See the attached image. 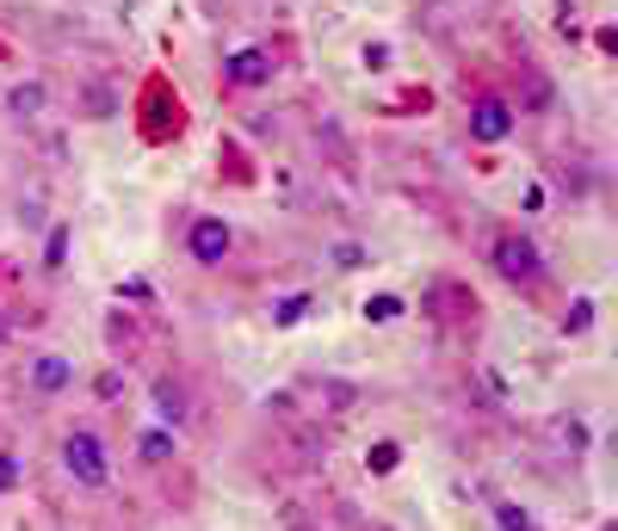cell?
<instances>
[{"label":"cell","instance_id":"18","mask_svg":"<svg viewBox=\"0 0 618 531\" xmlns=\"http://www.w3.org/2000/svg\"><path fill=\"white\" fill-rule=\"evenodd\" d=\"M396 457H403V452H396V445L384 439V445H371V457H366V464H371V476H390V470H396Z\"/></svg>","mask_w":618,"mask_h":531},{"label":"cell","instance_id":"11","mask_svg":"<svg viewBox=\"0 0 618 531\" xmlns=\"http://www.w3.org/2000/svg\"><path fill=\"white\" fill-rule=\"evenodd\" d=\"M403 297H396V291H378V297H366V322L371 328H390V322H403Z\"/></svg>","mask_w":618,"mask_h":531},{"label":"cell","instance_id":"23","mask_svg":"<svg viewBox=\"0 0 618 531\" xmlns=\"http://www.w3.org/2000/svg\"><path fill=\"white\" fill-rule=\"evenodd\" d=\"M13 328H20V316H7V309H0V346L13 341Z\"/></svg>","mask_w":618,"mask_h":531},{"label":"cell","instance_id":"3","mask_svg":"<svg viewBox=\"0 0 618 531\" xmlns=\"http://www.w3.org/2000/svg\"><path fill=\"white\" fill-rule=\"evenodd\" d=\"M235 254V223L230 217H217V210H193V223H186V260L217 272V266Z\"/></svg>","mask_w":618,"mask_h":531},{"label":"cell","instance_id":"2","mask_svg":"<svg viewBox=\"0 0 618 531\" xmlns=\"http://www.w3.org/2000/svg\"><path fill=\"white\" fill-rule=\"evenodd\" d=\"M489 266H495L514 291H539L544 285V247L532 242L526 229H502V235L489 242Z\"/></svg>","mask_w":618,"mask_h":531},{"label":"cell","instance_id":"14","mask_svg":"<svg viewBox=\"0 0 618 531\" xmlns=\"http://www.w3.org/2000/svg\"><path fill=\"white\" fill-rule=\"evenodd\" d=\"M594 316H600V304H594V297H576V304H569V309H563V334H588V328H594Z\"/></svg>","mask_w":618,"mask_h":531},{"label":"cell","instance_id":"8","mask_svg":"<svg viewBox=\"0 0 618 531\" xmlns=\"http://www.w3.org/2000/svg\"><path fill=\"white\" fill-rule=\"evenodd\" d=\"M50 112V81H13V87H7V118H13V124H38V118Z\"/></svg>","mask_w":618,"mask_h":531},{"label":"cell","instance_id":"5","mask_svg":"<svg viewBox=\"0 0 618 531\" xmlns=\"http://www.w3.org/2000/svg\"><path fill=\"white\" fill-rule=\"evenodd\" d=\"M272 75H279V62L260 44H248V50H235L223 62V87H235V94H260V87H272Z\"/></svg>","mask_w":618,"mask_h":531},{"label":"cell","instance_id":"10","mask_svg":"<svg viewBox=\"0 0 618 531\" xmlns=\"http://www.w3.org/2000/svg\"><path fill=\"white\" fill-rule=\"evenodd\" d=\"M136 457H143L149 470H168L180 457V433L174 427H143V433H136Z\"/></svg>","mask_w":618,"mask_h":531},{"label":"cell","instance_id":"17","mask_svg":"<svg viewBox=\"0 0 618 531\" xmlns=\"http://www.w3.org/2000/svg\"><path fill=\"white\" fill-rule=\"evenodd\" d=\"M557 445H569V452H588V427H581L576 415L557 420Z\"/></svg>","mask_w":618,"mask_h":531},{"label":"cell","instance_id":"6","mask_svg":"<svg viewBox=\"0 0 618 531\" xmlns=\"http://www.w3.org/2000/svg\"><path fill=\"white\" fill-rule=\"evenodd\" d=\"M25 383H32V396H69L75 390V359L69 353H38L25 365Z\"/></svg>","mask_w":618,"mask_h":531},{"label":"cell","instance_id":"22","mask_svg":"<svg viewBox=\"0 0 618 531\" xmlns=\"http://www.w3.org/2000/svg\"><path fill=\"white\" fill-rule=\"evenodd\" d=\"M390 62V44H366V69H384Z\"/></svg>","mask_w":618,"mask_h":531},{"label":"cell","instance_id":"4","mask_svg":"<svg viewBox=\"0 0 618 531\" xmlns=\"http://www.w3.org/2000/svg\"><path fill=\"white\" fill-rule=\"evenodd\" d=\"M464 131H470V143H483V149H502L507 136L520 131V118H514L507 94H477L470 112H464Z\"/></svg>","mask_w":618,"mask_h":531},{"label":"cell","instance_id":"13","mask_svg":"<svg viewBox=\"0 0 618 531\" xmlns=\"http://www.w3.org/2000/svg\"><path fill=\"white\" fill-rule=\"evenodd\" d=\"M329 266H334V272H366L371 254L359 242H329Z\"/></svg>","mask_w":618,"mask_h":531},{"label":"cell","instance_id":"19","mask_svg":"<svg viewBox=\"0 0 618 531\" xmlns=\"http://www.w3.org/2000/svg\"><path fill=\"white\" fill-rule=\"evenodd\" d=\"M13 489H20V457L0 452V494H13Z\"/></svg>","mask_w":618,"mask_h":531},{"label":"cell","instance_id":"21","mask_svg":"<svg viewBox=\"0 0 618 531\" xmlns=\"http://www.w3.org/2000/svg\"><path fill=\"white\" fill-rule=\"evenodd\" d=\"M20 223L25 229H44V205H38V198H25V205H20Z\"/></svg>","mask_w":618,"mask_h":531},{"label":"cell","instance_id":"20","mask_svg":"<svg viewBox=\"0 0 618 531\" xmlns=\"http://www.w3.org/2000/svg\"><path fill=\"white\" fill-rule=\"evenodd\" d=\"M87 112L106 118V112H112V94H106V87H87Z\"/></svg>","mask_w":618,"mask_h":531},{"label":"cell","instance_id":"15","mask_svg":"<svg viewBox=\"0 0 618 531\" xmlns=\"http://www.w3.org/2000/svg\"><path fill=\"white\" fill-rule=\"evenodd\" d=\"M69 242H75V229H69V223L50 229V242H44V272H62V260H69Z\"/></svg>","mask_w":618,"mask_h":531},{"label":"cell","instance_id":"1","mask_svg":"<svg viewBox=\"0 0 618 531\" xmlns=\"http://www.w3.org/2000/svg\"><path fill=\"white\" fill-rule=\"evenodd\" d=\"M57 457H62V476H69L75 489H87V494L112 489V445H106L99 427H69Z\"/></svg>","mask_w":618,"mask_h":531},{"label":"cell","instance_id":"12","mask_svg":"<svg viewBox=\"0 0 618 531\" xmlns=\"http://www.w3.org/2000/svg\"><path fill=\"white\" fill-rule=\"evenodd\" d=\"M495 531H539V519L526 501H495Z\"/></svg>","mask_w":618,"mask_h":531},{"label":"cell","instance_id":"7","mask_svg":"<svg viewBox=\"0 0 618 531\" xmlns=\"http://www.w3.org/2000/svg\"><path fill=\"white\" fill-rule=\"evenodd\" d=\"M149 408H154V427H186V415H193V402H186V383L180 378H168V371H161V378L149 383Z\"/></svg>","mask_w":618,"mask_h":531},{"label":"cell","instance_id":"16","mask_svg":"<svg viewBox=\"0 0 618 531\" xmlns=\"http://www.w3.org/2000/svg\"><path fill=\"white\" fill-rule=\"evenodd\" d=\"M309 316V297L304 291H297V297H279V304H272V328H297Z\"/></svg>","mask_w":618,"mask_h":531},{"label":"cell","instance_id":"9","mask_svg":"<svg viewBox=\"0 0 618 531\" xmlns=\"http://www.w3.org/2000/svg\"><path fill=\"white\" fill-rule=\"evenodd\" d=\"M507 106H514V118H544L551 106H557V87H551L544 69H526V75H520V99H507Z\"/></svg>","mask_w":618,"mask_h":531}]
</instances>
